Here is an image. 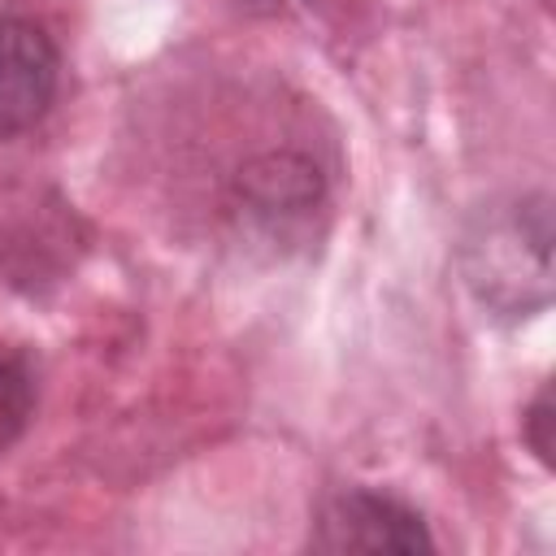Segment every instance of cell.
<instances>
[{"label": "cell", "mask_w": 556, "mask_h": 556, "mask_svg": "<svg viewBox=\"0 0 556 556\" xmlns=\"http://www.w3.org/2000/svg\"><path fill=\"white\" fill-rule=\"evenodd\" d=\"M313 547L321 552H417L430 534L413 508L378 491H343L326 504Z\"/></svg>", "instance_id": "2"}, {"label": "cell", "mask_w": 556, "mask_h": 556, "mask_svg": "<svg viewBox=\"0 0 556 556\" xmlns=\"http://www.w3.org/2000/svg\"><path fill=\"white\" fill-rule=\"evenodd\" d=\"M30 408H35V387L26 365L13 356H0V452L22 434Z\"/></svg>", "instance_id": "3"}, {"label": "cell", "mask_w": 556, "mask_h": 556, "mask_svg": "<svg viewBox=\"0 0 556 556\" xmlns=\"http://www.w3.org/2000/svg\"><path fill=\"white\" fill-rule=\"evenodd\" d=\"M56 78L61 56L48 30L26 17H0V139L30 130L48 113Z\"/></svg>", "instance_id": "1"}, {"label": "cell", "mask_w": 556, "mask_h": 556, "mask_svg": "<svg viewBox=\"0 0 556 556\" xmlns=\"http://www.w3.org/2000/svg\"><path fill=\"white\" fill-rule=\"evenodd\" d=\"M547 421H552V413H547V391L534 400V408H530V417H526V439H530V447L539 452V460H552V439H547Z\"/></svg>", "instance_id": "4"}]
</instances>
